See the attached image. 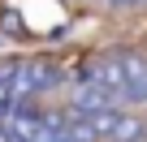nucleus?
<instances>
[{
	"instance_id": "nucleus-1",
	"label": "nucleus",
	"mask_w": 147,
	"mask_h": 142,
	"mask_svg": "<svg viewBox=\"0 0 147 142\" xmlns=\"http://www.w3.org/2000/svg\"><path fill=\"white\" fill-rule=\"evenodd\" d=\"M95 78L117 95V103H147V56L134 47L108 52L95 60Z\"/></svg>"
},
{
	"instance_id": "nucleus-2",
	"label": "nucleus",
	"mask_w": 147,
	"mask_h": 142,
	"mask_svg": "<svg viewBox=\"0 0 147 142\" xmlns=\"http://www.w3.org/2000/svg\"><path fill=\"white\" fill-rule=\"evenodd\" d=\"M61 82H65V78H61V65H56V60H43V56L18 60V91H22V103H30L35 95L56 91Z\"/></svg>"
},
{
	"instance_id": "nucleus-3",
	"label": "nucleus",
	"mask_w": 147,
	"mask_h": 142,
	"mask_svg": "<svg viewBox=\"0 0 147 142\" xmlns=\"http://www.w3.org/2000/svg\"><path fill=\"white\" fill-rule=\"evenodd\" d=\"M22 103V91H18V60H5L0 65V116L9 108Z\"/></svg>"
},
{
	"instance_id": "nucleus-4",
	"label": "nucleus",
	"mask_w": 147,
	"mask_h": 142,
	"mask_svg": "<svg viewBox=\"0 0 147 142\" xmlns=\"http://www.w3.org/2000/svg\"><path fill=\"white\" fill-rule=\"evenodd\" d=\"M147 138V125H143V116H134V112H121V121H117V129H113V138L108 142H143Z\"/></svg>"
},
{
	"instance_id": "nucleus-5",
	"label": "nucleus",
	"mask_w": 147,
	"mask_h": 142,
	"mask_svg": "<svg viewBox=\"0 0 147 142\" xmlns=\"http://www.w3.org/2000/svg\"><path fill=\"white\" fill-rule=\"evenodd\" d=\"M143 142H147V138H143Z\"/></svg>"
}]
</instances>
